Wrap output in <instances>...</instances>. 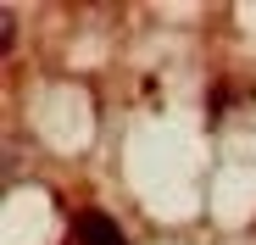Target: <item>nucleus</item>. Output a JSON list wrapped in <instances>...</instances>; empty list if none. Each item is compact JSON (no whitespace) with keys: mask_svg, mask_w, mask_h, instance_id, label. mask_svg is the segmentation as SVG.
Listing matches in <instances>:
<instances>
[{"mask_svg":"<svg viewBox=\"0 0 256 245\" xmlns=\"http://www.w3.org/2000/svg\"><path fill=\"white\" fill-rule=\"evenodd\" d=\"M72 240H78V245H128V234L117 228V218L100 212V206H84V212L72 218Z\"/></svg>","mask_w":256,"mask_h":245,"instance_id":"f257e3e1","label":"nucleus"}]
</instances>
